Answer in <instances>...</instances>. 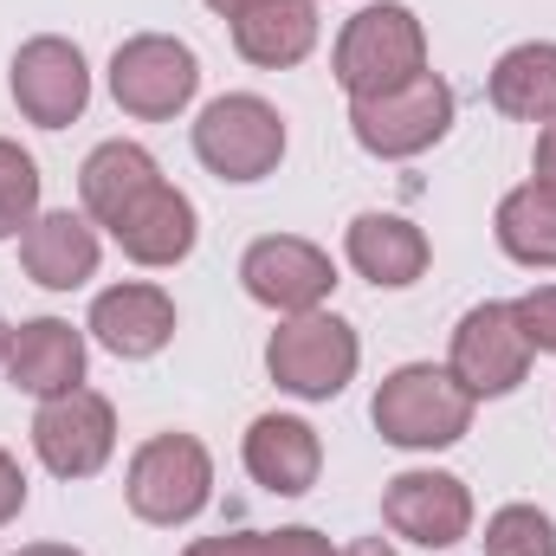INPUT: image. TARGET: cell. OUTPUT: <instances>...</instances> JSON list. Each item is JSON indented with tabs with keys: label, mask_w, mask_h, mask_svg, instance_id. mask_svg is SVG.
I'll return each instance as SVG.
<instances>
[{
	"label": "cell",
	"mask_w": 556,
	"mask_h": 556,
	"mask_svg": "<svg viewBox=\"0 0 556 556\" xmlns=\"http://www.w3.org/2000/svg\"><path fill=\"white\" fill-rule=\"evenodd\" d=\"M369 420L402 453H440V446H459L472 433V395L440 363H402L395 376H382Z\"/></svg>",
	"instance_id": "cell-1"
},
{
	"label": "cell",
	"mask_w": 556,
	"mask_h": 556,
	"mask_svg": "<svg viewBox=\"0 0 556 556\" xmlns=\"http://www.w3.org/2000/svg\"><path fill=\"white\" fill-rule=\"evenodd\" d=\"M330 72H337V85L350 98L395 91V85H408V78L427 72V26L415 20V7L376 0L356 20H343L337 52H330Z\"/></svg>",
	"instance_id": "cell-2"
},
{
	"label": "cell",
	"mask_w": 556,
	"mask_h": 556,
	"mask_svg": "<svg viewBox=\"0 0 556 556\" xmlns=\"http://www.w3.org/2000/svg\"><path fill=\"white\" fill-rule=\"evenodd\" d=\"M356 363H363V343L356 330L337 317V311H304V317H285L266 343V369L285 395L298 402H330L356 382Z\"/></svg>",
	"instance_id": "cell-3"
},
{
	"label": "cell",
	"mask_w": 556,
	"mask_h": 556,
	"mask_svg": "<svg viewBox=\"0 0 556 556\" xmlns=\"http://www.w3.org/2000/svg\"><path fill=\"white\" fill-rule=\"evenodd\" d=\"M124 498H130V511L142 525H188L214 498V453L194 433L142 440L130 472H124Z\"/></svg>",
	"instance_id": "cell-4"
},
{
	"label": "cell",
	"mask_w": 556,
	"mask_h": 556,
	"mask_svg": "<svg viewBox=\"0 0 556 556\" xmlns=\"http://www.w3.org/2000/svg\"><path fill=\"white\" fill-rule=\"evenodd\" d=\"M194 155L220 181H266L285 162V117L253 91H227L194 117Z\"/></svg>",
	"instance_id": "cell-5"
},
{
	"label": "cell",
	"mask_w": 556,
	"mask_h": 556,
	"mask_svg": "<svg viewBox=\"0 0 556 556\" xmlns=\"http://www.w3.org/2000/svg\"><path fill=\"white\" fill-rule=\"evenodd\" d=\"M201 91V59L175 33H137L111 52V98L142 124H168L194 104Z\"/></svg>",
	"instance_id": "cell-6"
},
{
	"label": "cell",
	"mask_w": 556,
	"mask_h": 556,
	"mask_svg": "<svg viewBox=\"0 0 556 556\" xmlns=\"http://www.w3.org/2000/svg\"><path fill=\"white\" fill-rule=\"evenodd\" d=\"M350 130L369 155L382 162H408L420 149L453 130V85L440 72H420L395 91H376V98H350Z\"/></svg>",
	"instance_id": "cell-7"
},
{
	"label": "cell",
	"mask_w": 556,
	"mask_h": 556,
	"mask_svg": "<svg viewBox=\"0 0 556 556\" xmlns=\"http://www.w3.org/2000/svg\"><path fill=\"white\" fill-rule=\"evenodd\" d=\"M33 453L52 479H91L111 466L117 453V408L98 395V389H72V395H52L39 402L33 415Z\"/></svg>",
	"instance_id": "cell-8"
},
{
	"label": "cell",
	"mask_w": 556,
	"mask_h": 556,
	"mask_svg": "<svg viewBox=\"0 0 556 556\" xmlns=\"http://www.w3.org/2000/svg\"><path fill=\"white\" fill-rule=\"evenodd\" d=\"M7 91H13V104H20L26 124H39V130H65V124H78L85 104H91L85 52H78L72 39H59V33H39V39H26V46L13 52Z\"/></svg>",
	"instance_id": "cell-9"
},
{
	"label": "cell",
	"mask_w": 556,
	"mask_h": 556,
	"mask_svg": "<svg viewBox=\"0 0 556 556\" xmlns=\"http://www.w3.org/2000/svg\"><path fill=\"white\" fill-rule=\"evenodd\" d=\"M531 356H538V350L525 343L511 304H472V311L459 317V330H453L446 369L459 376V389H466L472 402H498V395H511V389L531 376Z\"/></svg>",
	"instance_id": "cell-10"
},
{
	"label": "cell",
	"mask_w": 556,
	"mask_h": 556,
	"mask_svg": "<svg viewBox=\"0 0 556 556\" xmlns=\"http://www.w3.org/2000/svg\"><path fill=\"white\" fill-rule=\"evenodd\" d=\"M240 285L253 304H266L278 317H304V311H324V298L337 291V266L324 247H311L298 233H266L247 247Z\"/></svg>",
	"instance_id": "cell-11"
},
{
	"label": "cell",
	"mask_w": 556,
	"mask_h": 556,
	"mask_svg": "<svg viewBox=\"0 0 556 556\" xmlns=\"http://www.w3.org/2000/svg\"><path fill=\"white\" fill-rule=\"evenodd\" d=\"M382 525L420 551H453L472 531V492H466V479L433 472V466L395 472L382 485Z\"/></svg>",
	"instance_id": "cell-12"
},
{
	"label": "cell",
	"mask_w": 556,
	"mask_h": 556,
	"mask_svg": "<svg viewBox=\"0 0 556 556\" xmlns=\"http://www.w3.org/2000/svg\"><path fill=\"white\" fill-rule=\"evenodd\" d=\"M117 247H124V260H137V266H181L188 253H194V233H201V220H194V201L175 188V181H149L142 194H130L117 214H111V227H104Z\"/></svg>",
	"instance_id": "cell-13"
},
{
	"label": "cell",
	"mask_w": 556,
	"mask_h": 556,
	"mask_svg": "<svg viewBox=\"0 0 556 556\" xmlns=\"http://www.w3.org/2000/svg\"><path fill=\"white\" fill-rule=\"evenodd\" d=\"M7 382L39 402L85 389V330H72L65 317H26L7 337Z\"/></svg>",
	"instance_id": "cell-14"
},
{
	"label": "cell",
	"mask_w": 556,
	"mask_h": 556,
	"mask_svg": "<svg viewBox=\"0 0 556 556\" xmlns=\"http://www.w3.org/2000/svg\"><path fill=\"white\" fill-rule=\"evenodd\" d=\"M253 485H266L273 498H304L324 472V440L317 427L298 415H260L247 427V446H240Z\"/></svg>",
	"instance_id": "cell-15"
},
{
	"label": "cell",
	"mask_w": 556,
	"mask_h": 556,
	"mask_svg": "<svg viewBox=\"0 0 556 556\" xmlns=\"http://www.w3.org/2000/svg\"><path fill=\"white\" fill-rule=\"evenodd\" d=\"M111 356H124V363H142V356H155L168 337H175V298L162 291V285H111V291H98L91 298V324H85Z\"/></svg>",
	"instance_id": "cell-16"
},
{
	"label": "cell",
	"mask_w": 556,
	"mask_h": 556,
	"mask_svg": "<svg viewBox=\"0 0 556 556\" xmlns=\"http://www.w3.org/2000/svg\"><path fill=\"white\" fill-rule=\"evenodd\" d=\"M98 260H104L98 227H91L85 214H72V207H52V214H39V220L20 233V266H26L33 285H46V291H78V285H91V278H98Z\"/></svg>",
	"instance_id": "cell-17"
},
{
	"label": "cell",
	"mask_w": 556,
	"mask_h": 556,
	"mask_svg": "<svg viewBox=\"0 0 556 556\" xmlns=\"http://www.w3.org/2000/svg\"><path fill=\"white\" fill-rule=\"evenodd\" d=\"M343 253H350L356 273L369 278V285H382V291L415 285L427 273V260H433L427 233H420L408 214H356L350 233H343Z\"/></svg>",
	"instance_id": "cell-18"
},
{
	"label": "cell",
	"mask_w": 556,
	"mask_h": 556,
	"mask_svg": "<svg viewBox=\"0 0 556 556\" xmlns=\"http://www.w3.org/2000/svg\"><path fill=\"white\" fill-rule=\"evenodd\" d=\"M317 46V0H260L233 20V52L260 72L304 65Z\"/></svg>",
	"instance_id": "cell-19"
},
{
	"label": "cell",
	"mask_w": 556,
	"mask_h": 556,
	"mask_svg": "<svg viewBox=\"0 0 556 556\" xmlns=\"http://www.w3.org/2000/svg\"><path fill=\"white\" fill-rule=\"evenodd\" d=\"M492 111L498 117H518V124H556V39H525L511 46L492 78Z\"/></svg>",
	"instance_id": "cell-20"
},
{
	"label": "cell",
	"mask_w": 556,
	"mask_h": 556,
	"mask_svg": "<svg viewBox=\"0 0 556 556\" xmlns=\"http://www.w3.org/2000/svg\"><path fill=\"white\" fill-rule=\"evenodd\" d=\"M162 168H155V155L142 149V142H98L91 155H85V168H78V194H85V214L98 220V227H111V214L142 194L149 181H155Z\"/></svg>",
	"instance_id": "cell-21"
},
{
	"label": "cell",
	"mask_w": 556,
	"mask_h": 556,
	"mask_svg": "<svg viewBox=\"0 0 556 556\" xmlns=\"http://www.w3.org/2000/svg\"><path fill=\"white\" fill-rule=\"evenodd\" d=\"M492 227H498V247H505L518 266L556 273V188H544V181L511 188V194L498 201Z\"/></svg>",
	"instance_id": "cell-22"
},
{
	"label": "cell",
	"mask_w": 556,
	"mask_h": 556,
	"mask_svg": "<svg viewBox=\"0 0 556 556\" xmlns=\"http://www.w3.org/2000/svg\"><path fill=\"white\" fill-rule=\"evenodd\" d=\"M485 556H556V518L538 505H505L485 518Z\"/></svg>",
	"instance_id": "cell-23"
},
{
	"label": "cell",
	"mask_w": 556,
	"mask_h": 556,
	"mask_svg": "<svg viewBox=\"0 0 556 556\" xmlns=\"http://www.w3.org/2000/svg\"><path fill=\"white\" fill-rule=\"evenodd\" d=\"M33 220H39V162L0 137V240L26 233Z\"/></svg>",
	"instance_id": "cell-24"
},
{
	"label": "cell",
	"mask_w": 556,
	"mask_h": 556,
	"mask_svg": "<svg viewBox=\"0 0 556 556\" xmlns=\"http://www.w3.org/2000/svg\"><path fill=\"white\" fill-rule=\"evenodd\" d=\"M511 317H518V330H525V343H531L538 356H556V285L525 291V298L511 304Z\"/></svg>",
	"instance_id": "cell-25"
},
{
	"label": "cell",
	"mask_w": 556,
	"mask_h": 556,
	"mask_svg": "<svg viewBox=\"0 0 556 556\" xmlns=\"http://www.w3.org/2000/svg\"><path fill=\"white\" fill-rule=\"evenodd\" d=\"M266 556H343V551H330V538H324V531L291 525V531H266Z\"/></svg>",
	"instance_id": "cell-26"
},
{
	"label": "cell",
	"mask_w": 556,
	"mask_h": 556,
	"mask_svg": "<svg viewBox=\"0 0 556 556\" xmlns=\"http://www.w3.org/2000/svg\"><path fill=\"white\" fill-rule=\"evenodd\" d=\"M181 556H266V531H227V538H194Z\"/></svg>",
	"instance_id": "cell-27"
},
{
	"label": "cell",
	"mask_w": 556,
	"mask_h": 556,
	"mask_svg": "<svg viewBox=\"0 0 556 556\" xmlns=\"http://www.w3.org/2000/svg\"><path fill=\"white\" fill-rule=\"evenodd\" d=\"M26 511V472H20V459L0 446V525H13Z\"/></svg>",
	"instance_id": "cell-28"
},
{
	"label": "cell",
	"mask_w": 556,
	"mask_h": 556,
	"mask_svg": "<svg viewBox=\"0 0 556 556\" xmlns=\"http://www.w3.org/2000/svg\"><path fill=\"white\" fill-rule=\"evenodd\" d=\"M531 181L556 188V124H544V130H538V149H531Z\"/></svg>",
	"instance_id": "cell-29"
},
{
	"label": "cell",
	"mask_w": 556,
	"mask_h": 556,
	"mask_svg": "<svg viewBox=\"0 0 556 556\" xmlns=\"http://www.w3.org/2000/svg\"><path fill=\"white\" fill-rule=\"evenodd\" d=\"M343 556H402V551H395L389 538H356V544H350Z\"/></svg>",
	"instance_id": "cell-30"
},
{
	"label": "cell",
	"mask_w": 556,
	"mask_h": 556,
	"mask_svg": "<svg viewBox=\"0 0 556 556\" xmlns=\"http://www.w3.org/2000/svg\"><path fill=\"white\" fill-rule=\"evenodd\" d=\"M207 7H214L220 20H240V13H247V7H260V0H207Z\"/></svg>",
	"instance_id": "cell-31"
},
{
	"label": "cell",
	"mask_w": 556,
	"mask_h": 556,
	"mask_svg": "<svg viewBox=\"0 0 556 556\" xmlns=\"http://www.w3.org/2000/svg\"><path fill=\"white\" fill-rule=\"evenodd\" d=\"M20 556H85V551H72V544H26Z\"/></svg>",
	"instance_id": "cell-32"
},
{
	"label": "cell",
	"mask_w": 556,
	"mask_h": 556,
	"mask_svg": "<svg viewBox=\"0 0 556 556\" xmlns=\"http://www.w3.org/2000/svg\"><path fill=\"white\" fill-rule=\"evenodd\" d=\"M7 337H13V330H7V317H0V363H7Z\"/></svg>",
	"instance_id": "cell-33"
}]
</instances>
